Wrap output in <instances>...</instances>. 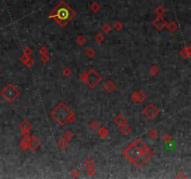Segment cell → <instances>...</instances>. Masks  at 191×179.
Here are the masks:
<instances>
[{"label":"cell","mask_w":191,"mask_h":179,"mask_svg":"<svg viewBox=\"0 0 191 179\" xmlns=\"http://www.w3.org/2000/svg\"><path fill=\"white\" fill-rule=\"evenodd\" d=\"M53 13H54L55 19L58 21L65 22L71 18V15L73 14V10H71V7L67 4H65L64 2H61L58 7H56Z\"/></svg>","instance_id":"6da1fadb"}]
</instances>
